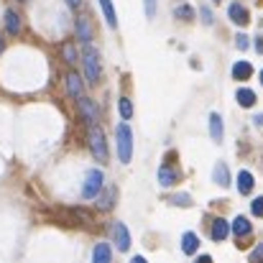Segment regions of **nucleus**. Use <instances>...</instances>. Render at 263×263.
Returning a JSON list of instances; mask_svg holds the SVG:
<instances>
[{
	"mask_svg": "<svg viewBox=\"0 0 263 263\" xmlns=\"http://www.w3.org/2000/svg\"><path fill=\"white\" fill-rule=\"evenodd\" d=\"M251 77H253V64H251V62H235V64H233V80L246 82V80H251Z\"/></svg>",
	"mask_w": 263,
	"mask_h": 263,
	"instance_id": "obj_15",
	"label": "nucleus"
},
{
	"mask_svg": "<svg viewBox=\"0 0 263 263\" xmlns=\"http://www.w3.org/2000/svg\"><path fill=\"white\" fill-rule=\"evenodd\" d=\"M222 133H225V125H222L220 112H210V136H212V141L220 143L222 141Z\"/></svg>",
	"mask_w": 263,
	"mask_h": 263,
	"instance_id": "obj_16",
	"label": "nucleus"
},
{
	"mask_svg": "<svg viewBox=\"0 0 263 263\" xmlns=\"http://www.w3.org/2000/svg\"><path fill=\"white\" fill-rule=\"evenodd\" d=\"M253 186H256L253 174H251L248 169H240V172H238V192H240V194H251Z\"/></svg>",
	"mask_w": 263,
	"mask_h": 263,
	"instance_id": "obj_17",
	"label": "nucleus"
},
{
	"mask_svg": "<svg viewBox=\"0 0 263 263\" xmlns=\"http://www.w3.org/2000/svg\"><path fill=\"white\" fill-rule=\"evenodd\" d=\"M253 123H256V125H263V112H258V115L253 118Z\"/></svg>",
	"mask_w": 263,
	"mask_h": 263,
	"instance_id": "obj_33",
	"label": "nucleus"
},
{
	"mask_svg": "<svg viewBox=\"0 0 263 263\" xmlns=\"http://www.w3.org/2000/svg\"><path fill=\"white\" fill-rule=\"evenodd\" d=\"M80 115H82V120H85L87 125L100 120V110H97V105H95L92 97H80Z\"/></svg>",
	"mask_w": 263,
	"mask_h": 263,
	"instance_id": "obj_7",
	"label": "nucleus"
},
{
	"mask_svg": "<svg viewBox=\"0 0 263 263\" xmlns=\"http://www.w3.org/2000/svg\"><path fill=\"white\" fill-rule=\"evenodd\" d=\"M18 3H26V0H18Z\"/></svg>",
	"mask_w": 263,
	"mask_h": 263,
	"instance_id": "obj_38",
	"label": "nucleus"
},
{
	"mask_svg": "<svg viewBox=\"0 0 263 263\" xmlns=\"http://www.w3.org/2000/svg\"><path fill=\"white\" fill-rule=\"evenodd\" d=\"M3 49H5V39L0 36V54H3Z\"/></svg>",
	"mask_w": 263,
	"mask_h": 263,
	"instance_id": "obj_35",
	"label": "nucleus"
},
{
	"mask_svg": "<svg viewBox=\"0 0 263 263\" xmlns=\"http://www.w3.org/2000/svg\"><path fill=\"white\" fill-rule=\"evenodd\" d=\"M166 202H169L172 207H192V197L184 194V192H181V194H169Z\"/></svg>",
	"mask_w": 263,
	"mask_h": 263,
	"instance_id": "obj_24",
	"label": "nucleus"
},
{
	"mask_svg": "<svg viewBox=\"0 0 263 263\" xmlns=\"http://www.w3.org/2000/svg\"><path fill=\"white\" fill-rule=\"evenodd\" d=\"M102 186H105V174L100 169H89L85 174V184H82V197L85 199H95Z\"/></svg>",
	"mask_w": 263,
	"mask_h": 263,
	"instance_id": "obj_4",
	"label": "nucleus"
},
{
	"mask_svg": "<svg viewBox=\"0 0 263 263\" xmlns=\"http://www.w3.org/2000/svg\"><path fill=\"white\" fill-rule=\"evenodd\" d=\"M115 143H118L120 164H130V159H133V130H130L128 123H120L115 128Z\"/></svg>",
	"mask_w": 263,
	"mask_h": 263,
	"instance_id": "obj_1",
	"label": "nucleus"
},
{
	"mask_svg": "<svg viewBox=\"0 0 263 263\" xmlns=\"http://www.w3.org/2000/svg\"><path fill=\"white\" fill-rule=\"evenodd\" d=\"M74 31H77V39L82 41V44H89L92 41V23H89L87 15H80L77 21H74Z\"/></svg>",
	"mask_w": 263,
	"mask_h": 263,
	"instance_id": "obj_12",
	"label": "nucleus"
},
{
	"mask_svg": "<svg viewBox=\"0 0 263 263\" xmlns=\"http://www.w3.org/2000/svg\"><path fill=\"white\" fill-rule=\"evenodd\" d=\"M82 62H85L87 82L89 85H97V82H100V54H97L95 46L85 44V49H82Z\"/></svg>",
	"mask_w": 263,
	"mask_h": 263,
	"instance_id": "obj_3",
	"label": "nucleus"
},
{
	"mask_svg": "<svg viewBox=\"0 0 263 263\" xmlns=\"http://www.w3.org/2000/svg\"><path fill=\"white\" fill-rule=\"evenodd\" d=\"M256 51H258V54H263V36H258V39H256Z\"/></svg>",
	"mask_w": 263,
	"mask_h": 263,
	"instance_id": "obj_32",
	"label": "nucleus"
},
{
	"mask_svg": "<svg viewBox=\"0 0 263 263\" xmlns=\"http://www.w3.org/2000/svg\"><path fill=\"white\" fill-rule=\"evenodd\" d=\"M230 233L240 240V238H248V235L253 233V225H251V220H248L246 215H238V217L230 222Z\"/></svg>",
	"mask_w": 263,
	"mask_h": 263,
	"instance_id": "obj_9",
	"label": "nucleus"
},
{
	"mask_svg": "<svg viewBox=\"0 0 263 263\" xmlns=\"http://www.w3.org/2000/svg\"><path fill=\"white\" fill-rule=\"evenodd\" d=\"M87 143H89V151H92V156L100 161V164H105L107 161V141H105V130L97 125V123H92L87 130Z\"/></svg>",
	"mask_w": 263,
	"mask_h": 263,
	"instance_id": "obj_2",
	"label": "nucleus"
},
{
	"mask_svg": "<svg viewBox=\"0 0 263 263\" xmlns=\"http://www.w3.org/2000/svg\"><path fill=\"white\" fill-rule=\"evenodd\" d=\"M120 118L123 120H130L133 118V102H130V97H120Z\"/></svg>",
	"mask_w": 263,
	"mask_h": 263,
	"instance_id": "obj_25",
	"label": "nucleus"
},
{
	"mask_svg": "<svg viewBox=\"0 0 263 263\" xmlns=\"http://www.w3.org/2000/svg\"><path fill=\"white\" fill-rule=\"evenodd\" d=\"M235 46H238L240 51H246V49L251 46V41H248V36H246V33H238V36H235Z\"/></svg>",
	"mask_w": 263,
	"mask_h": 263,
	"instance_id": "obj_30",
	"label": "nucleus"
},
{
	"mask_svg": "<svg viewBox=\"0 0 263 263\" xmlns=\"http://www.w3.org/2000/svg\"><path fill=\"white\" fill-rule=\"evenodd\" d=\"M156 179H159V184H161V186H174L176 181L181 179V174H179V169H172V164L166 161V164H161V166H159Z\"/></svg>",
	"mask_w": 263,
	"mask_h": 263,
	"instance_id": "obj_8",
	"label": "nucleus"
},
{
	"mask_svg": "<svg viewBox=\"0 0 263 263\" xmlns=\"http://www.w3.org/2000/svg\"><path fill=\"white\" fill-rule=\"evenodd\" d=\"M62 57H64L67 64H77V49H74V44H64L62 46Z\"/></svg>",
	"mask_w": 263,
	"mask_h": 263,
	"instance_id": "obj_26",
	"label": "nucleus"
},
{
	"mask_svg": "<svg viewBox=\"0 0 263 263\" xmlns=\"http://www.w3.org/2000/svg\"><path fill=\"white\" fill-rule=\"evenodd\" d=\"M67 3H69V8H80L82 5V0H67Z\"/></svg>",
	"mask_w": 263,
	"mask_h": 263,
	"instance_id": "obj_34",
	"label": "nucleus"
},
{
	"mask_svg": "<svg viewBox=\"0 0 263 263\" xmlns=\"http://www.w3.org/2000/svg\"><path fill=\"white\" fill-rule=\"evenodd\" d=\"M143 3H146V15H148V18H156V10H159L156 3H159V0H143Z\"/></svg>",
	"mask_w": 263,
	"mask_h": 263,
	"instance_id": "obj_31",
	"label": "nucleus"
},
{
	"mask_svg": "<svg viewBox=\"0 0 263 263\" xmlns=\"http://www.w3.org/2000/svg\"><path fill=\"white\" fill-rule=\"evenodd\" d=\"M92 261L95 263H110L112 261V251H110V246H107V243H97V246L92 248Z\"/></svg>",
	"mask_w": 263,
	"mask_h": 263,
	"instance_id": "obj_19",
	"label": "nucleus"
},
{
	"mask_svg": "<svg viewBox=\"0 0 263 263\" xmlns=\"http://www.w3.org/2000/svg\"><path fill=\"white\" fill-rule=\"evenodd\" d=\"M21 15L15 13V10H5V31H8V36H18L21 33Z\"/></svg>",
	"mask_w": 263,
	"mask_h": 263,
	"instance_id": "obj_18",
	"label": "nucleus"
},
{
	"mask_svg": "<svg viewBox=\"0 0 263 263\" xmlns=\"http://www.w3.org/2000/svg\"><path fill=\"white\" fill-rule=\"evenodd\" d=\"M261 85H263V69H261Z\"/></svg>",
	"mask_w": 263,
	"mask_h": 263,
	"instance_id": "obj_36",
	"label": "nucleus"
},
{
	"mask_svg": "<svg viewBox=\"0 0 263 263\" xmlns=\"http://www.w3.org/2000/svg\"><path fill=\"white\" fill-rule=\"evenodd\" d=\"M82 89H85L82 77H80L77 72H69V74H67V95H69L72 100H80V97H82Z\"/></svg>",
	"mask_w": 263,
	"mask_h": 263,
	"instance_id": "obj_13",
	"label": "nucleus"
},
{
	"mask_svg": "<svg viewBox=\"0 0 263 263\" xmlns=\"http://www.w3.org/2000/svg\"><path fill=\"white\" fill-rule=\"evenodd\" d=\"M110 233H112V240H115L118 251L125 253V251L130 248V233H128V228H125L120 220H115V222L110 225Z\"/></svg>",
	"mask_w": 263,
	"mask_h": 263,
	"instance_id": "obj_5",
	"label": "nucleus"
},
{
	"mask_svg": "<svg viewBox=\"0 0 263 263\" xmlns=\"http://www.w3.org/2000/svg\"><path fill=\"white\" fill-rule=\"evenodd\" d=\"M212 181H215V184H220V186H228V184H230L228 164H222V161H217V164H215V169H212Z\"/></svg>",
	"mask_w": 263,
	"mask_h": 263,
	"instance_id": "obj_20",
	"label": "nucleus"
},
{
	"mask_svg": "<svg viewBox=\"0 0 263 263\" xmlns=\"http://www.w3.org/2000/svg\"><path fill=\"white\" fill-rule=\"evenodd\" d=\"M251 212H253L256 217H261L263 220V197H256V199L251 202Z\"/></svg>",
	"mask_w": 263,
	"mask_h": 263,
	"instance_id": "obj_27",
	"label": "nucleus"
},
{
	"mask_svg": "<svg viewBox=\"0 0 263 263\" xmlns=\"http://www.w3.org/2000/svg\"><path fill=\"white\" fill-rule=\"evenodd\" d=\"M228 18H230L235 26H248V21H251L248 8L240 5V3H230V8H228Z\"/></svg>",
	"mask_w": 263,
	"mask_h": 263,
	"instance_id": "obj_10",
	"label": "nucleus"
},
{
	"mask_svg": "<svg viewBox=\"0 0 263 263\" xmlns=\"http://www.w3.org/2000/svg\"><path fill=\"white\" fill-rule=\"evenodd\" d=\"M100 8L105 13V21L110 28H118V15H115V8H112V0H100Z\"/></svg>",
	"mask_w": 263,
	"mask_h": 263,
	"instance_id": "obj_22",
	"label": "nucleus"
},
{
	"mask_svg": "<svg viewBox=\"0 0 263 263\" xmlns=\"http://www.w3.org/2000/svg\"><path fill=\"white\" fill-rule=\"evenodd\" d=\"M228 235H230V222H228V220H222V217L212 220V228H210V238H212L215 243H222V240H225Z\"/></svg>",
	"mask_w": 263,
	"mask_h": 263,
	"instance_id": "obj_11",
	"label": "nucleus"
},
{
	"mask_svg": "<svg viewBox=\"0 0 263 263\" xmlns=\"http://www.w3.org/2000/svg\"><path fill=\"white\" fill-rule=\"evenodd\" d=\"M199 15H202V23H204V26H212L215 18H212V10H210L207 5H199Z\"/></svg>",
	"mask_w": 263,
	"mask_h": 263,
	"instance_id": "obj_28",
	"label": "nucleus"
},
{
	"mask_svg": "<svg viewBox=\"0 0 263 263\" xmlns=\"http://www.w3.org/2000/svg\"><path fill=\"white\" fill-rule=\"evenodd\" d=\"M95 199H97V210H102V212H110V210L115 207V199H118V186L100 189Z\"/></svg>",
	"mask_w": 263,
	"mask_h": 263,
	"instance_id": "obj_6",
	"label": "nucleus"
},
{
	"mask_svg": "<svg viewBox=\"0 0 263 263\" xmlns=\"http://www.w3.org/2000/svg\"><path fill=\"white\" fill-rule=\"evenodd\" d=\"M248 261H253V263H258L263 261V243H258L253 251H251V256H248Z\"/></svg>",
	"mask_w": 263,
	"mask_h": 263,
	"instance_id": "obj_29",
	"label": "nucleus"
},
{
	"mask_svg": "<svg viewBox=\"0 0 263 263\" xmlns=\"http://www.w3.org/2000/svg\"><path fill=\"white\" fill-rule=\"evenodd\" d=\"M194 15H197V13H194V8H192L189 3H179V5L174 8L176 21H194Z\"/></svg>",
	"mask_w": 263,
	"mask_h": 263,
	"instance_id": "obj_23",
	"label": "nucleus"
},
{
	"mask_svg": "<svg viewBox=\"0 0 263 263\" xmlns=\"http://www.w3.org/2000/svg\"><path fill=\"white\" fill-rule=\"evenodd\" d=\"M235 100H238V105H240V107H253V105H256V92H253V89H248V87H238Z\"/></svg>",
	"mask_w": 263,
	"mask_h": 263,
	"instance_id": "obj_21",
	"label": "nucleus"
},
{
	"mask_svg": "<svg viewBox=\"0 0 263 263\" xmlns=\"http://www.w3.org/2000/svg\"><path fill=\"white\" fill-rule=\"evenodd\" d=\"M199 251V235L197 233H184L181 235V253L184 256H194Z\"/></svg>",
	"mask_w": 263,
	"mask_h": 263,
	"instance_id": "obj_14",
	"label": "nucleus"
},
{
	"mask_svg": "<svg viewBox=\"0 0 263 263\" xmlns=\"http://www.w3.org/2000/svg\"><path fill=\"white\" fill-rule=\"evenodd\" d=\"M212 3H220V0H212Z\"/></svg>",
	"mask_w": 263,
	"mask_h": 263,
	"instance_id": "obj_37",
	"label": "nucleus"
}]
</instances>
